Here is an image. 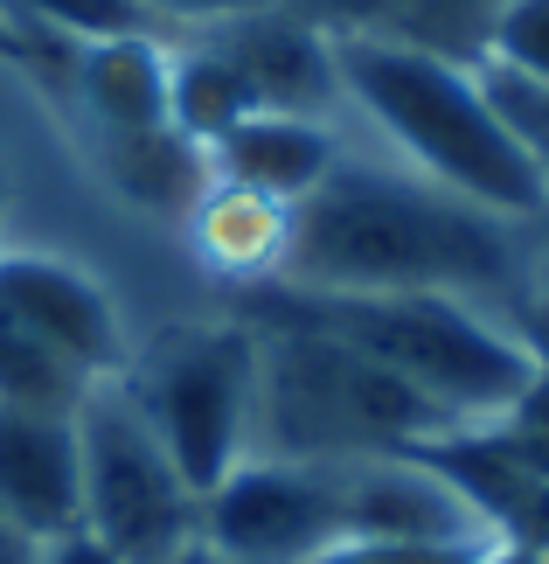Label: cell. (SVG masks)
Here are the masks:
<instances>
[{
    "instance_id": "83f0119b",
    "label": "cell",
    "mask_w": 549,
    "mask_h": 564,
    "mask_svg": "<svg viewBox=\"0 0 549 564\" xmlns=\"http://www.w3.org/2000/svg\"><path fill=\"white\" fill-rule=\"evenodd\" d=\"M161 564H223V557H216V551L202 544V536H195V544H182V551H174V557H161Z\"/></svg>"
},
{
    "instance_id": "7c38bea8",
    "label": "cell",
    "mask_w": 549,
    "mask_h": 564,
    "mask_svg": "<svg viewBox=\"0 0 549 564\" xmlns=\"http://www.w3.org/2000/svg\"><path fill=\"white\" fill-rule=\"evenodd\" d=\"M362 140L355 119H306V112H251L237 119L223 140H209V182L272 195V203H306L348 147Z\"/></svg>"
},
{
    "instance_id": "d6986e66",
    "label": "cell",
    "mask_w": 549,
    "mask_h": 564,
    "mask_svg": "<svg viewBox=\"0 0 549 564\" xmlns=\"http://www.w3.org/2000/svg\"><path fill=\"white\" fill-rule=\"evenodd\" d=\"M480 63L549 84V0H501L487 21V42H480Z\"/></svg>"
},
{
    "instance_id": "2e32d148",
    "label": "cell",
    "mask_w": 549,
    "mask_h": 564,
    "mask_svg": "<svg viewBox=\"0 0 549 564\" xmlns=\"http://www.w3.org/2000/svg\"><path fill=\"white\" fill-rule=\"evenodd\" d=\"M251 112H257V98L244 91V77L202 35L174 42V56H167V133H182L188 147H209Z\"/></svg>"
},
{
    "instance_id": "5bb4252c",
    "label": "cell",
    "mask_w": 549,
    "mask_h": 564,
    "mask_svg": "<svg viewBox=\"0 0 549 564\" xmlns=\"http://www.w3.org/2000/svg\"><path fill=\"white\" fill-rule=\"evenodd\" d=\"M174 35H112L70 50V91L91 133H161L167 126Z\"/></svg>"
},
{
    "instance_id": "cb8c5ba5",
    "label": "cell",
    "mask_w": 549,
    "mask_h": 564,
    "mask_svg": "<svg viewBox=\"0 0 549 564\" xmlns=\"http://www.w3.org/2000/svg\"><path fill=\"white\" fill-rule=\"evenodd\" d=\"M35 564H119V557L105 551L98 536H84V530H70V536H56V544H42V551H35Z\"/></svg>"
},
{
    "instance_id": "8fae6325",
    "label": "cell",
    "mask_w": 549,
    "mask_h": 564,
    "mask_svg": "<svg viewBox=\"0 0 549 564\" xmlns=\"http://www.w3.org/2000/svg\"><path fill=\"white\" fill-rule=\"evenodd\" d=\"M77 411V404H70ZM70 411H35V404H0V516L29 536L84 530V481H77V425Z\"/></svg>"
},
{
    "instance_id": "484cf974",
    "label": "cell",
    "mask_w": 549,
    "mask_h": 564,
    "mask_svg": "<svg viewBox=\"0 0 549 564\" xmlns=\"http://www.w3.org/2000/svg\"><path fill=\"white\" fill-rule=\"evenodd\" d=\"M473 564H549V551H542V544H529V536H494V544L480 551Z\"/></svg>"
},
{
    "instance_id": "ac0fdd59",
    "label": "cell",
    "mask_w": 549,
    "mask_h": 564,
    "mask_svg": "<svg viewBox=\"0 0 549 564\" xmlns=\"http://www.w3.org/2000/svg\"><path fill=\"white\" fill-rule=\"evenodd\" d=\"M84 398V377L63 362L42 335L0 307V404H35V411H70Z\"/></svg>"
},
{
    "instance_id": "d4e9b609",
    "label": "cell",
    "mask_w": 549,
    "mask_h": 564,
    "mask_svg": "<svg viewBox=\"0 0 549 564\" xmlns=\"http://www.w3.org/2000/svg\"><path fill=\"white\" fill-rule=\"evenodd\" d=\"M42 50H50V42H35V35L8 14V8H0V63H35Z\"/></svg>"
},
{
    "instance_id": "30bf717a",
    "label": "cell",
    "mask_w": 549,
    "mask_h": 564,
    "mask_svg": "<svg viewBox=\"0 0 549 564\" xmlns=\"http://www.w3.org/2000/svg\"><path fill=\"white\" fill-rule=\"evenodd\" d=\"M202 42L244 77L257 112H306V119H348L341 70H334V35L293 14L285 0H265L251 14H230L202 29Z\"/></svg>"
},
{
    "instance_id": "603a6c76",
    "label": "cell",
    "mask_w": 549,
    "mask_h": 564,
    "mask_svg": "<svg viewBox=\"0 0 549 564\" xmlns=\"http://www.w3.org/2000/svg\"><path fill=\"white\" fill-rule=\"evenodd\" d=\"M515 335L529 341L536 370H549V258H542V272H536L529 300H521V307H515Z\"/></svg>"
},
{
    "instance_id": "ba28073f",
    "label": "cell",
    "mask_w": 549,
    "mask_h": 564,
    "mask_svg": "<svg viewBox=\"0 0 549 564\" xmlns=\"http://www.w3.org/2000/svg\"><path fill=\"white\" fill-rule=\"evenodd\" d=\"M0 307H8L29 335H42L50 349L70 362L84 383L119 377L133 362V321H125L112 279L91 272L84 258L56 245H0Z\"/></svg>"
},
{
    "instance_id": "6da1fadb",
    "label": "cell",
    "mask_w": 549,
    "mask_h": 564,
    "mask_svg": "<svg viewBox=\"0 0 549 564\" xmlns=\"http://www.w3.org/2000/svg\"><path fill=\"white\" fill-rule=\"evenodd\" d=\"M549 258L542 224H508L438 182L410 175L376 140H355L306 203H293V245L272 286L306 293H452L508 314L529 300Z\"/></svg>"
},
{
    "instance_id": "9a60e30c",
    "label": "cell",
    "mask_w": 549,
    "mask_h": 564,
    "mask_svg": "<svg viewBox=\"0 0 549 564\" xmlns=\"http://www.w3.org/2000/svg\"><path fill=\"white\" fill-rule=\"evenodd\" d=\"M91 175L119 209L146 216V224H174L195 209L209 188V154L188 147L182 133H91Z\"/></svg>"
},
{
    "instance_id": "f546056e",
    "label": "cell",
    "mask_w": 549,
    "mask_h": 564,
    "mask_svg": "<svg viewBox=\"0 0 549 564\" xmlns=\"http://www.w3.org/2000/svg\"><path fill=\"white\" fill-rule=\"evenodd\" d=\"M542 237H549V216H542Z\"/></svg>"
},
{
    "instance_id": "277c9868",
    "label": "cell",
    "mask_w": 549,
    "mask_h": 564,
    "mask_svg": "<svg viewBox=\"0 0 549 564\" xmlns=\"http://www.w3.org/2000/svg\"><path fill=\"white\" fill-rule=\"evenodd\" d=\"M244 321V314H237ZM251 453L257 460H369V453H425L459 440V425L425 390L306 321H251ZM244 453V460H251Z\"/></svg>"
},
{
    "instance_id": "4316f807",
    "label": "cell",
    "mask_w": 549,
    "mask_h": 564,
    "mask_svg": "<svg viewBox=\"0 0 549 564\" xmlns=\"http://www.w3.org/2000/svg\"><path fill=\"white\" fill-rule=\"evenodd\" d=\"M0 564H35V544L8 523V516H0Z\"/></svg>"
},
{
    "instance_id": "3957f363",
    "label": "cell",
    "mask_w": 549,
    "mask_h": 564,
    "mask_svg": "<svg viewBox=\"0 0 549 564\" xmlns=\"http://www.w3.org/2000/svg\"><path fill=\"white\" fill-rule=\"evenodd\" d=\"M237 314L244 321H306V328L376 356L410 390H425L459 432H487L536 383V356L515 335V321L494 307H473V300H452V293L257 286V293H237Z\"/></svg>"
},
{
    "instance_id": "9c48e42d",
    "label": "cell",
    "mask_w": 549,
    "mask_h": 564,
    "mask_svg": "<svg viewBox=\"0 0 549 564\" xmlns=\"http://www.w3.org/2000/svg\"><path fill=\"white\" fill-rule=\"evenodd\" d=\"M334 488H341V536H397V544H487V536H501L487 509L431 453L334 460Z\"/></svg>"
},
{
    "instance_id": "7a4b0ae2",
    "label": "cell",
    "mask_w": 549,
    "mask_h": 564,
    "mask_svg": "<svg viewBox=\"0 0 549 564\" xmlns=\"http://www.w3.org/2000/svg\"><path fill=\"white\" fill-rule=\"evenodd\" d=\"M341 105L389 161L508 224H542L549 182L480 91V70L404 35H334Z\"/></svg>"
},
{
    "instance_id": "8992f818",
    "label": "cell",
    "mask_w": 549,
    "mask_h": 564,
    "mask_svg": "<svg viewBox=\"0 0 549 564\" xmlns=\"http://www.w3.org/2000/svg\"><path fill=\"white\" fill-rule=\"evenodd\" d=\"M77 425V481H84V536H98L119 564H161L202 536V495L182 481L125 377L84 383L70 411Z\"/></svg>"
},
{
    "instance_id": "5b68a950",
    "label": "cell",
    "mask_w": 549,
    "mask_h": 564,
    "mask_svg": "<svg viewBox=\"0 0 549 564\" xmlns=\"http://www.w3.org/2000/svg\"><path fill=\"white\" fill-rule=\"evenodd\" d=\"M119 377L133 383L140 411L182 467V481L209 502L223 488V474L251 453V383H257L251 321L216 314V321H174L161 335H140L133 362Z\"/></svg>"
},
{
    "instance_id": "7402d4cb",
    "label": "cell",
    "mask_w": 549,
    "mask_h": 564,
    "mask_svg": "<svg viewBox=\"0 0 549 564\" xmlns=\"http://www.w3.org/2000/svg\"><path fill=\"white\" fill-rule=\"evenodd\" d=\"M140 8L161 21L174 42H182V35H202V29H216V21H230V14L265 8V0H140Z\"/></svg>"
},
{
    "instance_id": "52a82bcc",
    "label": "cell",
    "mask_w": 549,
    "mask_h": 564,
    "mask_svg": "<svg viewBox=\"0 0 549 564\" xmlns=\"http://www.w3.org/2000/svg\"><path fill=\"white\" fill-rule=\"evenodd\" d=\"M341 536V488L320 460H237L202 502V544L223 564H306Z\"/></svg>"
},
{
    "instance_id": "e0dca14e",
    "label": "cell",
    "mask_w": 549,
    "mask_h": 564,
    "mask_svg": "<svg viewBox=\"0 0 549 564\" xmlns=\"http://www.w3.org/2000/svg\"><path fill=\"white\" fill-rule=\"evenodd\" d=\"M35 42H63V50H84V42H112V35H167L140 0H0Z\"/></svg>"
},
{
    "instance_id": "f1b7e54d",
    "label": "cell",
    "mask_w": 549,
    "mask_h": 564,
    "mask_svg": "<svg viewBox=\"0 0 549 564\" xmlns=\"http://www.w3.org/2000/svg\"><path fill=\"white\" fill-rule=\"evenodd\" d=\"M8 203H14V175H8V161H0V245H8Z\"/></svg>"
},
{
    "instance_id": "4fadbf2b",
    "label": "cell",
    "mask_w": 549,
    "mask_h": 564,
    "mask_svg": "<svg viewBox=\"0 0 549 564\" xmlns=\"http://www.w3.org/2000/svg\"><path fill=\"white\" fill-rule=\"evenodd\" d=\"M182 245L195 258V272L216 279L230 293H257L285 272V245H293V209L272 195L209 182L195 195V209L182 216Z\"/></svg>"
},
{
    "instance_id": "ffe728a7",
    "label": "cell",
    "mask_w": 549,
    "mask_h": 564,
    "mask_svg": "<svg viewBox=\"0 0 549 564\" xmlns=\"http://www.w3.org/2000/svg\"><path fill=\"white\" fill-rule=\"evenodd\" d=\"M494 544V536H487ZM487 544H397V536H334L306 564H473Z\"/></svg>"
},
{
    "instance_id": "44dd1931",
    "label": "cell",
    "mask_w": 549,
    "mask_h": 564,
    "mask_svg": "<svg viewBox=\"0 0 549 564\" xmlns=\"http://www.w3.org/2000/svg\"><path fill=\"white\" fill-rule=\"evenodd\" d=\"M293 14H306L327 35H389V8L397 0H285Z\"/></svg>"
}]
</instances>
